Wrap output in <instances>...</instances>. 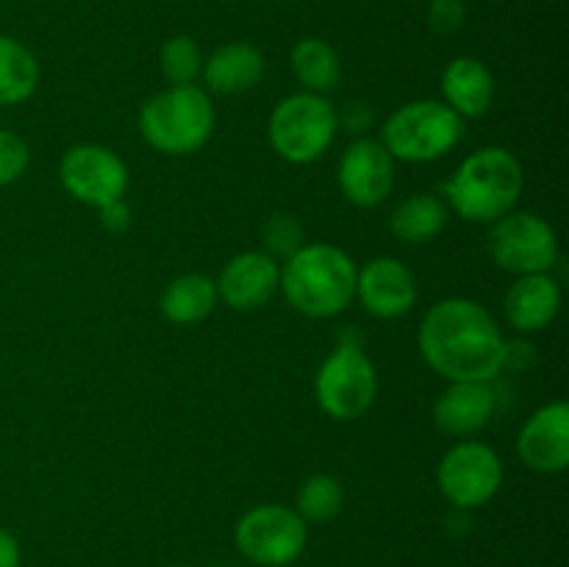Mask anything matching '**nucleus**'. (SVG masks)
Wrapping results in <instances>:
<instances>
[{
    "instance_id": "nucleus-11",
    "label": "nucleus",
    "mask_w": 569,
    "mask_h": 567,
    "mask_svg": "<svg viewBox=\"0 0 569 567\" xmlns=\"http://www.w3.org/2000/svg\"><path fill=\"white\" fill-rule=\"evenodd\" d=\"M59 178L67 192L81 203L100 206L120 200L128 189V167L103 145H76L61 156Z\"/></svg>"
},
{
    "instance_id": "nucleus-8",
    "label": "nucleus",
    "mask_w": 569,
    "mask_h": 567,
    "mask_svg": "<svg viewBox=\"0 0 569 567\" xmlns=\"http://www.w3.org/2000/svg\"><path fill=\"white\" fill-rule=\"evenodd\" d=\"M237 548L244 559L261 567H287L300 559L309 539L306 520L289 506L264 504L250 509L237 523Z\"/></svg>"
},
{
    "instance_id": "nucleus-23",
    "label": "nucleus",
    "mask_w": 569,
    "mask_h": 567,
    "mask_svg": "<svg viewBox=\"0 0 569 567\" xmlns=\"http://www.w3.org/2000/svg\"><path fill=\"white\" fill-rule=\"evenodd\" d=\"M39 61L17 39L0 33V106H20L37 92Z\"/></svg>"
},
{
    "instance_id": "nucleus-12",
    "label": "nucleus",
    "mask_w": 569,
    "mask_h": 567,
    "mask_svg": "<svg viewBox=\"0 0 569 567\" xmlns=\"http://www.w3.org/2000/svg\"><path fill=\"white\" fill-rule=\"evenodd\" d=\"M339 189L359 209H372L395 187V159L378 139H356L339 159Z\"/></svg>"
},
{
    "instance_id": "nucleus-25",
    "label": "nucleus",
    "mask_w": 569,
    "mask_h": 567,
    "mask_svg": "<svg viewBox=\"0 0 569 567\" xmlns=\"http://www.w3.org/2000/svg\"><path fill=\"white\" fill-rule=\"evenodd\" d=\"M159 64L172 87H189L203 72V53L192 37H172L161 44Z\"/></svg>"
},
{
    "instance_id": "nucleus-4",
    "label": "nucleus",
    "mask_w": 569,
    "mask_h": 567,
    "mask_svg": "<svg viewBox=\"0 0 569 567\" xmlns=\"http://www.w3.org/2000/svg\"><path fill=\"white\" fill-rule=\"evenodd\" d=\"M139 133L164 156L198 153L214 133V106L206 89L167 87L139 109Z\"/></svg>"
},
{
    "instance_id": "nucleus-20",
    "label": "nucleus",
    "mask_w": 569,
    "mask_h": 567,
    "mask_svg": "<svg viewBox=\"0 0 569 567\" xmlns=\"http://www.w3.org/2000/svg\"><path fill=\"white\" fill-rule=\"evenodd\" d=\"M450 209L439 195L420 192L400 200L389 217V231L409 245H422L437 239L448 226Z\"/></svg>"
},
{
    "instance_id": "nucleus-22",
    "label": "nucleus",
    "mask_w": 569,
    "mask_h": 567,
    "mask_svg": "<svg viewBox=\"0 0 569 567\" xmlns=\"http://www.w3.org/2000/svg\"><path fill=\"white\" fill-rule=\"evenodd\" d=\"M292 72L300 83L306 87V92L326 94L331 89L339 87V78H342V61H339L337 50L331 48L322 39L309 37L300 39L292 48Z\"/></svg>"
},
{
    "instance_id": "nucleus-2",
    "label": "nucleus",
    "mask_w": 569,
    "mask_h": 567,
    "mask_svg": "<svg viewBox=\"0 0 569 567\" xmlns=\"http://www.w3.org/2000/svg\"><path fill=\"white\" fill-rule=\"evenodd\" d=\"M359 267L337 245L311 242L289 256L278 289L295 311L315 320L337 317L353 304Z\"/></svg>"
},
{
    "instance_id": "nucleus-6",
    "label": "nucleus",
    "mask_w": 569,
    "mask_h": 567,
    "mask_svg": "<svg viewBox=\"0 0 569 567\" xmlns=\"http://www.w3.org/2000/svg\"><path fill=\"white\" fill-rule=\"evenodd\" d=\"M339 115L326 94L298 92L272 109L267 137L272 150L289 165H311L333 145Z\"/></svg>"
},
{
    "instance_id": "nucleus-27",
    "label": "nucleus",
    "mask_w": 569,
    "mask_h": 567,
    "mask_svg": "<svg viewBox=\"0 0 569 567\" xmlns=\"http://www.w3.org/2000/svg\"><path fill=\"white\" fill-rule=\"evenodd\" d=\"M28 161H31V150H28L26 139L0 128V187L14 183L28 170Z\"/></svg>"
},
{
    "instance_id": "nucleus-32",
    "label": "nucleus",
    "mask_w": 569,
    "mask_h": 567,
    "mask_svg": "<svg viewBox=\"0 0 569 567\" xmlns=\"http://www.w3.org/2000/svg\"><path fill=\"white\" fill-rule=\"evenodd\" d=\"M172 567H181V565H172Z\"/></svg>"
},
{
    "instance_id": "nucleus-17",
    "label": "nucleus",
    "mask_w": 569,
    "mask_h": 567,
    "mask_svg": "<svg viewBox=\"0 0 569 567\" xmlns=\"http://www.w3.org/2000/svg\"><path fill=\"white\" fill-rule=\"evenodd\" d=\"M506 317L520 334H537L556 320L561 309V287L550 272L517 276L503 300Z\"/></svg>"
},
{
    "instance_id": "nucleus-18",
    "label": "nucleus",
    "mask_w": 569,
    "mask_h": 567,
    "mask_svg": "<svg viewBox=\"0 0 569 567\" xmlns=\"http://www.w3.org/2000/svg\"><path fill=\"white\" fill-rule=\"evenodd\" d=\"M267 61L256 44L250 42H228L217 48L209 59H203L206 87L217 94H239L259 87L264 78Z\"/></svg>"
},
{
    "instance_id": "nucleus-9",
    "label": "nucleus",
    "mask_w": 569,
    "mask_h": 567,
    "mask_svg": "<svg viewBox=\"0 0 569 567\" xmlns=\"http://www.w3.org/2000/svg\"><path fill=\"white\" fill-rule=\"evenodd\" d=\"M489 256L500 270L515 276L550 272L559 261V237L553 226L533 211H509L492 222Z\"/></svg>"
},
{
    "instance_id": "nucleus-1",
    "label": "nucleus",
    "mask_w": 569,
    "mask_h": 567,
    "mask_svg": "<svg viewBox=\"0 0 569 567\" xmlns=\"http://www.w3.org/2000/svg\"><path fill=\"white\" fill-rule=\"evenodd\" d=\"M498 320L470 298L439 300L420 322V350L433 372L448 381H489L506 367Z\"/></svg>"
},
{
    "instance_id": "nucleus-28",
    "label": "nucleus",
    "mask_w": 569,
    "mask_h": 567,
    "mask_svg": "<svg viewBox=\"0 0 569 567\" xmlns=\"http://www.w3.org/2000/svg\"><path fill=\"white\" fill-rule=\"evenodd\" d=\"M428 26L437 33H442V37L456 33L465 26V3H461V0H431Z\"/></svg>"
},
{
    "instance_id": "nucleus-21",
    "label": "nucleus",
    "mask_w": 569,
    "mask_h": 567,
    "mask_svg": "<svg viewBox=\"0 0 569 567\" xmlns=\"http://www.w3.org/2000/svg\"><path fill=\"white\" fill-rule=\"evenodd\" d=\"M217 300V281H211L203 272H187L178 276L170 287L161 295L159 306L161 315L178 326H194V322L206 320L214 311Z\"/></svg>"
},
{
    "instance_id": "nucleus-24",
    "label": "nucleus",
    "mask_w": 569,
    "mask_h": 567,
    "mask_svg": "<svg viewBox=\"0 0 569 567\" xmlns=\"http://www.w3.org/2000/svg\"><path fill=\"white\" fill-rule=\"evenodd\" d=\"M345 489L339 478L328 476V472H317V476L306 478L295 498V511L303 517L306 523H328L342 511Z\"/></svg>"
},
{
    "instance_id": "nucleus-29",
    "label": "nucleus",
    "mask_w": 569,
    "mask_h": 567,
    "mask_svg": "<svg viewBox=\"0 0 569 567\" xmlns=\"http://www.w3.org/2000/svg\"><path fill=\"white\" fill-rule=\"evenodd\" d=\"M100 226L111 233H120L131 226V206L126 203V198L100 206Z\"/></svg>"
},
{
    "instance_id": "nucleus-26",
    "label": "nucleus",
    "mask_w": 569,
    "mask_h": 567,
    "mask_svg": "<svg viewBox=\"0 0 569 567\" xmlns=\"http://www.w3.org/2000/svg\"><path fill=\"white\" fill-rule=\"evenodd\" d=\"M261 237H264V253L276 261H287L306 245V231L295 215H272L261 228Z\"/></svg>"
},
{
    "instance_id": "nucleus-13",
    "label": "nucleus",
    "mask_w": 569,
    "mask_h": 567,
    "mask_svg": "<svg viewBox=\"0 0 569 567\" xmlns=\"http://www.w3.org/2000/svg\"><path fill=\"white\" fill-rule=\"evenodd\" d=\"M356 298L372 317L395 320L409 315L417 300V278L403 261L378 256L356 276Z\"/></svg>"
},
{
    "instance_id": "nucleus-7",
    "label": "nucleus",
    "mask_w": 569,
    "mask_h": 567,
    "mask_svg": "<svg viewBox=\"0 0 569 567\" xmlns=\"http://www.w3.org/2000/svg\"><path fill=\"white\" fill-rule=\"evenodd\" d=\"M378 395V372L353 337H342L315 378V398L333 420H356Z\"/></svg>"
},
{
    "instance_id": "nucleus-15",
    "label": "nucleus",
    "mask_w": 569,
    "mask_h": 567,
    "mask_svg": "<svg viewBox=\"0 0 569 567\" xmlns=\"http://www.w3.org/2000/svg\"><path fill=\"white\" fill-rule=\"evenodd\" d=\"M281 267L264 250H244L222 267L217 295L237 311H253L270 304L278 292Z\"/></svg>"
},
{
    "instance_id": "nucleus-16",
    "label": "nucleus",
    "mask_w": 569,
    "mask_h": 567,
    "mask_svg": "<svg viewBox=\"0 0 569 567\" xmlns=\"http://www.w3.org/2000/svg\"><path fill=\"white\" fill-rule=\"evenodd\" d=\"M498 400L489 381H450L433 404V422L448 437H470L489 426Z\"/></svg>"
},
{
    "instance_id": "nucleus-3",
    "label": "nucleus",
    "mask_w": 569,
    "mask_h": 567,
    "mask_svg": "<svg viewBox=\"0 0 569 567\" xmlns=\"http://www.w3.org/2000/svg\"><path fill=\"white\" fill-rule=\"evenodd\" d=\"M526 189L520 159L506 148L476 150L461 161L459 170L442 183V200L467 222L500 220L515 211Z\"/></svg>"
},
{
    "instance_id": "nucleus-30",
    "label": "nucleus",
    "mask_w": 569,
    "mask_h": 567,
    "mask_svg": "<svg viewBox=\"0 0 569 567\" xmlns=\"http://www.w3.org/2000/svg\"><path fill=\"white\" fill-rule=\"evenodd\" d=\"M20 559L22 554L17 537L0 528V567H20Z\"/></svg>"
},
{
    "instance_id": "nucleus-5",
    "label": "nucleus",
    "mask_w": 569,
    "mask_h": 567,
    "mask_svg": "<svg viewBox=\"0 0 569 567\" xmlns=\"http://www.w3.org/2000/svg\"><path fill=\"white\" fill-rule=\"evenodd\" d=\"M465 137V120L439 100L403 103L381 128L378 142L400 161H437Z\"/></svg>"
},
{
    "instance_id": "nucleus-31",
    "label": "nucleus",
    "mask_w": 569,
    "mask_h": 567,
    "mask_svg": "<svg viewBox=\"0 0 569 567\" xmlns=\"http://www.w3.org/2000/svg\"><path fill=\"white\" fill-rule=\"evenodd\" d=\"M370 120H372V115L370 111H365V106L361 103H353L348 109V115H345V122H348L350 131H365V128L370 126Z\"/></svg>"
},
{
    "instance_id": "nucleus-19",
    "label": "nucleus",
    "mask_w": 569,
    "mask_h": 567,
    "mask_svg": "<svg viewBox=\"0 0 569 567\" xmlns=\"http://www.w3.org/2000/svg\"><path fill=\"white\" fill-rule=\"evenodd\" d=\"M445 106L453 109L461 120L487 115L495 100V78L481 59L459 56L442 72Z\"/></svg>"
},
{
    "instance_id": "nucleus-10",
    "label": "nucleus",
    "mask_w": 569,
    "mask_h": 567,
    "mask_svg": "<svg viewBox=\"0 0 569 567\" xmlns=\"http://www.w3.org/2000/svg\"><path fill=\"white\" fill-rule=\"evenodd\" d=\"M437 484L459 509H478L498 495L503 484V461L483 442H456L437 467Z\"/></svg>"
},
{
    "instance_id": "nucleus-14",
    "label": "nucleus",
    "mask_w": 569,
    "mask_h": 567,
    "mask_svg": "<svg viewBox=\"0 0 569 567\" xmlns=\"http://www.w3.org/2000/svg\"><path fill=\"white\" fill-rule=\"evenodd\" d=\"M517 454L537 472H561L569 465V404L553 400L533 411L520 428Z\"/></svg>"
}]
</instances>
